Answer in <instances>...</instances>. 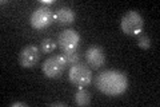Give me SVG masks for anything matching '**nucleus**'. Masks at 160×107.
<instances>
[{
	"label": "nucleus",
	"mask_w": 160,
	"mask_h": 107,
	"mask_svg": "<svg viewBox=\"0 0 160 107\" xmlns=\"http://www.w3.org/2000/svg\"><path fill=\"white\" fill-rule=\"evenodd\" d=\"M95 86L100 93L107 96H119L127 91L128 78L119 70H106L96 75Z\"/></svg>",
	"instance_id": "f257e3e1"
},
{
	"label": "nucleus",
	"mask_w": 160,
	"mask_h": 107,
	"mask_svg": "<svg viewBox=\"0 0 160 107\" xmlns=\"http://www.w3.org/2000/svg\"><path fill=\"white\" fill-rule=\"evenodd\" d=\"M120 29L128 36H138V35L143 34L144 19L138 11L131 9L123 15L122 20H120Z\"/></svg>",
	"instance_id": "f03ea898"
},
{
	"label": "nucleus",
	"mask_w": 160,
	"mask_h": 107,
	"mask_svg": "<svg viewBox=\"0 0 160 107\" xmlns=\"http://www.w3.org/2000/svg\"><path fill=\"white\" fill-rule=\"evenodd\" d=\"M68 80L78 88H86L92 80L91 67L80 62L72 64L68 71Z\"/></svg>",
	"instance_id": "7ed1b4c3"
},
{
	"label": "nucleus",
	"mask_w": 160,
	"mask_h": 107,
	"mask_svg": "<svg viewBox=\"0 0 160 107\" xmlns=\"http://www.w3.org/2000/svg\"><path fill=\"white\" fill-rule=\"evenodd\" d=\"M67 60L63 55H52L48 59H46L42 64V72L48 79H58L63 75V72L67 68Z\"/></svg>",
	"instance_id": "20e7f679"
},
{
	"label": "nucleus",
	"mask_w": 160,
	"mask_h": 107,
	"mask_svg": "<svg viewBox=\"0 0 160 107\" xmlns=\"http://www.w3.org/2000/svg\"><path fill=\"white\" fill-rule=\"evenodd\" d=\"M53 12L49 7L40 6L36 9H33L31 16H29V24L35 29H46L53 22Z\"/></svg>",
	"instance_id": "39448f33"
},
{
	"label": "nucleus",
	"mask_w": 160,
	"mask_h": 107,
	"mask_svg": "<svg viewBox=\"0 0 160 107\" xmlns=\"http://www.w3.org/2000/svg\"><path fill=\"white\" fill-rule=\"evenodd\" d=\"M80 43V35L72 28H67L60 32L58 38V47L62 50V54L69 51H78Z\"/></svg>",
	"instance_id": "423d86ee"
},
{
	"label": "nucleus",
	"mask_w": 160,
	"mask_h": 107,
	"mask_svg": "<svg viewBox=\"0 0 160 107\" xmlns=\"http://www.w3.org/2000/svg\"><path fill=\"white\" fill-rule=\"evenodd\" d=\"M40 52H42L40 47H38L35 44H29V45L23 47L22 51L19 52V64L23 68L35 67L40 59V55H42Z\"/></svg>",
	"instance_id": "0eeeda50"
},
{
	"label": "nucleus",
	"mask_w": 160,
	"mask_h": 107,
	"mask_svg": "<svg viewBox=\"0 0 160 107\" xmlns=\"http://www.w3.org/2000/svg\"><path fill=\"white\" fill-rule=\"evenodd\" d=\"M86 60L87 64L93 70L100 68L106 62V54L100 45H91L86 51Z\"/></svg>",
	"instance_id": "6e6552de"
},
{
	"label": "nucleus",
	"mask_w": 160,
	"mask_h": 107,
	"mask_svg": "<svg viewBox=\"0 0 160 107\" xmlns=\"http://www.w3.org/2000/svg\"><path fill=\"white\" fill-rule=\"evenodd\" d=\"M75 11L69 7H60L59 9H56V12L53 13V19L55 22H58L62 25H69L75 23Z\"/></svg>",
	"instance_id": "1a4fd4ad"
},
{
	"label": "nucleus",
	"mask_w": 160,
	"mask_h": 107,
	"mask_svg": "<svg viewBox=\"0 0 160 107\" xmlns=\"http://www.w3.org/2000/svg\"><path fill=\"white\" fill-rule=\"evenodd\" d=\"M75 103L80 107L88 106L91 103V94L86 88H79L76 91V94H75Z\"/></svg>",
	"instance_id": "9d476101"
},
{
	"label": "nucleus",
	"mask_w": 160,
	"mask_h": 107,
	"mask_svg": "<svg viewBox=\"0 0 160 107\" xmlns=\"http://www.w3.org/2000/svg\"><path fill=\"white\" fill-rule=\"evenodd\" d=\"M58 48V42H55L51 38H44L42 42H40V50L44 54H51L55 50Z\"/></svg>",
	"instance_id": "9b49d317"
},
{
	"label": "nucleus",
	"mask_w": 160,
	"mask_h": 107,
	"mask_svg": "<svg viewBox=\"0 0 160 107\" xmlns=\"http://www.w3.org/2000/svg\"><path fill=\"white\" fill-rule=\"evenodd\" d=\"M136 43L142 50H148L151 47V39H149L146 34H140L136 36Z\"/></svg>",
	"instance_id": "f8f14e48"
},
{
	"label": "nucleus",
	"mask_w": 160,
	"mask_h": 107,
	"mask_svg": "<svg viewBox=\"0 0 160 107\" xmlns=\"http://www.w3.org/2000/svg\"><path fill=\"white\" fill-rule=\"evenodd\" d=\"M64 59L67 60V63L68 64H76L79 63V54H78V51H69V52H64L62 54Z\"/></svg>",
	"instance_id": "ddd939ff"
},
{
	"label": "nucleus",
	"mask_w": 160,
	"mask_h": 107,
	"mask_svg": "<svg viewBox=\"0 0 160 107\" xmlns=\"http://www.w3.org/2000/svg\"><path fill=\"white\" fill-rule=\"evenodd\" d=\"M9 107H27V103H24V102H12Z\"/></svg>",
	"instance_id": "4468645a"
},
{
	"label": "nucleus",
	"mask_w": 160,
	"mask_h": 107,
	"mask_svg": "<svg viewBox=\"0 0 160 107\" xmlns=\"http://www.w3.org/2000/svg\"><path fill=\"white\" fill-rule=\"evenodd\" d=\"M49 106H52V107H67V103H64V102H53V103H51Z\"/></svg>",
	"instance_id": "2eb2a0df"
},
{
	"label": "nucleus",
	"mask_w": 160,
	"mask_h": 107,
	"mask_svg": "<svg viewBox=\"0 0 160 107\" xmlns=\"http://www.w3.org/2000/svg\"><path fill=\"white\" fill-rule=\"evenodd\" d=\"M55 2L53 0H43V2H40V6H44V7H49L51 4H53Z\"/></svg>",
	"instance_id": "dca6fc26"
}]
</instances>
